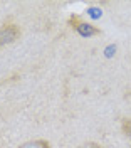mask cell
<instances>
[{
  "label": "cell",
  "mask_w": 131,
  "mask_h": 148,
  "mask_svg": "<svg viewBox=\"0 0 131 148\" xmlns=\"http://www.w3.org/2000/svg\"><path fill=\"white\" fill-rule=\"evenodd\" d=\"M22 36V29L15 22H5L0 25V49L9 44H14Z\"/></svg>",
  "instance_id": "cell-2"
},
{
  "label": "cell",
  "mask_w": 131,
  "mask_h": 148,
  "mask_svg": "<svg viewBox=\"0 0 131 148\" xmlns=\"http://www.w3.org/2000/svg\"><path fill=\"white\" fill-rule=\"evenodd\" d=\"M67 25L72 29L79 37H83V39H91V37H98V36L103 34V30L98 27V25H94V24H91V22L84 20L83 15H79V14L69 15V18H67Z\"/></svg>",
  "instance_id": "cell-1"
},
{
  "label": "cell",
  "mask_w": 131,
  "mask_h": 148,
  "mask_svg": "<svg viewBox=\"0 0 131 148\" xmlns=\"http://www.w3.org/2000/svg\"><path fill=\"white\" fill-rule=\"evenodd\" d=\"M119 125H121V133H123V136H124V138H126V140L131 143V118H121Z\"/></svg>",
  "instance_id": "cell-4"
},
{
  "label": "cell",
  "mask_w": 131,
  "mask_h": 148,
  "mask_svg": "<svg viewBox=\"0 0 131 148\" xmlns=\"http://www.w3.org/2000/svg\"><path fill=\"white\" fill-rule=\"evenodd\" d=\"M76 148H104V147L101 143H98V141H84V143H81Z\"/></svg>",
  "instance_id": "cell-5"
},
{
  "label": "cell",
  "mask_w": 131,
  "mask_h": 148,
  "mask_svg": "<svg viewBox=\"0 0 131 148\" xmlns=\"http://www.w3.org/2000/svg\"><path fill=\"white\" fill-rule=\"evenodd\" d=\"M17 148H52V143L46 138H37V140H29L20 143Z\"/></svg>",
  "instance_id": "cell-3"
}]
</instances>
